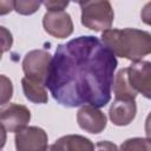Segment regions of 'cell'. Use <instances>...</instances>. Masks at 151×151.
<instances>
[{"mask_svg": "<svg viewBox=\"0 0 151 151\" xmlns=\"http://www.w3.org/2000/svg\"><path fill=\"white\" fill-rule=\"evenodd\" d=\"M117 57L94 35H80L58 45L46 87L66 107H104L111 100Z\"/></svg>", "mask_w": 151, "mask_h": 151, "instance_id": "1", "label": "cell"}, {"mask_svg": "<svg viewBox=\"0 0 151 151\" xmlns=\"http://www.w3.org/2000/svg\"><path fill=\"white\" fill-rule=\"evenodd\" d=\"M101 41L116 57L133 63L151 54V33L138 28H110L101 33Z\"/></svg>", "mask_w": 151, "mask_h": 151, "instance_id": "2", "label": "cell"}, {"mask_svg": "<svg viewBox=\"0 0 151 151\" xmlns=\"http://www.w3.org/2000/svg\"><path fill=\"white\" fill-rule=\"evenodd\" d=\"M81 9V24L94 32H105L111 28L114 13L107 0L79 1Z\"/></svg>", "mask_w": 151, "mask_h": 151, "instance_id": "3", "label": "cell"}, {"mask_svg": "<svg viewBox=\"0 0 151 151\" xmlns=\"http://www.w3.org/2000/svg\"><path fill=\"white\" fill-rule=\"evenodd\" d=\"M52 59V54L46 50H32L26 53L22 60V71L26 78L46 86Z\"/></svg>", "mask_w": 151, "mask_h": 151, "instance_id": "4", "label": "cell"}, {"mask_svg": "<svg viewBox=\"0 0 151 151\" xmlns=\"http://www.w3.org/2000/svg\"><path fill=\"white\" fill-rule=\"evenodd\" d=\"M31 120V111L21 104L11 103L4 105L0 111L1 127L7 132H19Z\"/></svg>", "mask_w": 151, "mask_h": 151, "instance_id": "5", "label": "cell"}, {"mask_svg": "<svg viewBox=\"0 0 151 151\" xmlns=\"http://www.w3.org/2000/svg\"><path fill=\"white\" fill-rule=\"evenodd\" d=\"M17 151H45L48 146V136L44 129L26 126L14 137Z\"/></svg>", "mask_w": 151, "mask_h": 151, "instance_id": "6", "label": "cell"}, {"mask_svg": "<svg viewBox=\"0 0 151 151\" xmlns=\"http://www.w3.org/2000/svg\"><path fill=\"white\" fill-rule=\"evenodd\" d=\"M42 26L50 35L58 39H65L73 33V21L66 11H47Z\"/></svg>", "mask_w": 151, "mask_h": 151, "instance_id": "7", "label": "cell"}, {"mask_svg": "<svg viewBox=\"0 0 151 151\" xmlns=\"http://www.w3.org/2000/svg\"><path fill=\"white\" fill-rule=\"evenodd\" d=\"M129 81L137 93L151 99V61L139 60L127 67Z\"/></svg>", "mask_w": 151, "mask_h": 151, "instance_id": "8", "label": "cell"}, {"mask_svg": "<svg viewBox=\"0 0 151 151\" xmlns=\"http://www.w3.org/2000/svg\"><path fill=\"white\" fill-rule=\"evenodd\" d=\"M77 123L79 127L88 133H100L106 127L107 118L103 111L93 105H83L77 112Z\"/></svg>", "mask_w": 151, "mask_h": 151, "instance_id": "9", "label": "cell"}, {"mask_svg": "<svg viewBox=\"0 0 151 151\" xmlns=\"http://www.w3.org/2000/svg\"><path fill=\"white\" fill-rule=\"evenodd\" d=\"M137 104L136 100L114 99L109 110L110 120L117 126H126L136 118Z\"/></svg>", "mask_w": 151, "mask_h": 151, "instance_id": "10", "label": "cell"}, {"mask_svg": "<svg viewBox=\"0 0 151 151\" xmlns=\"http://www.w3.org/2000/svg\"><path fill=\"white\" fill-rule=\"evenodd\" d=\"M113 94L116 99H124V100H134L137 97V92L133 90L129 81L127 67L122 68L114 76L113 81Z\"/></svg>", "mask_w": 151, "mask_h": 151, "instance_id": "11", "label": "cell"}, {"mask_svg": "<svg viewBox=\"0 0 151 151\" xmlns=\"http://www.w3.org/2000/svg\"><path fill=\"white\" fill-rule=\"evenodd\" d=\"M64 151H94L93 142L80 134H66L55 142Z\"/></svg>", "mask_w": 151, "mask_h": 151, "instance_id": "12", "label": "cell"}, {"mask_svg": "<svg viewBox=\"0 0 151 151\" xmlns=\"http://www.w3.org/2000/svg\"><path fill=\"white\" fill-rule=\"evenodd\" d=\"M21 85H22V91L26 97V99H28L32 103L35 104H45L48 100V96H47V91H46V86L41 85L39 83H35L26 77H24L21 79Z\"/></svg>", "mask_w": 151, "mask_h": 151, "instance_id": "13", "label": "cell"}, {"mask_svg": "<svg viewBox=\"0 0 151 151\" xmlns=\"http://www.w3.org/2000/svg\"><path fill=\"white\" fill-rule=\"evenodd\" d=\"M119 151H151V139L134 137L124 140Z\"/></svg>", "mask_w": 151, "mask_h": 151, "instance_id": "14", "label": "cell"}, {"mask_svg": "<svg viewBox=\"0 0 151 151\" xmlns=\"http://www.w3.org/2000/svg\"><path fill=\"white\" fill-rule=\"evenodd\" d=\"M41 4L42 2L40 1H33V0L14 1V11L21 15H31L39 9Z\"/></svg>", "mask_w": 151, "mask_h": 151, "instance_id": "15", "label": "cell"}, {"mask_svg": "<svg viewBox=\"0 0 151 151\" xmlns=\"http://www.w3.org/2000/svg\"><path fill=\"white\" fill-rule=\"evenodd\" d=\"M13 94V85L12 81L6 77L1 76V105H6V103L12 98Z\"/></svg>", "mask_w": 151, "mask_h": 151, "instance_id": "16", "label": "cell"}, {"mask_svg": "<svg viewBox=\"0 0 151 151\" xmlns=\"http://www.w3.org/2000/svg\"><path fill=\"white\" fill-rule=\"evenodd\" d=\"M42 5L48 11H64L68 6V1H44Z\"/></svg>", "mask_w": 151, "mask_h": 151, "instance_id": "17", "label": "cell"}, {"mask_svg": "<svg viewBox=\"0 0 151 151\" xmlns=\"http://www.w3.org/2000/svg\"><path fill=\"white\" fill-rule=\"evenodd\" d=\"M1 37H2V52H6L8 48H11L12 42H13V38L9 31L6 29V27L1 26Z\"/></svg>", "mask_w": 151, "mask_h": 151, "instance_id": "18", "label": "cell"}, {"mask_svg": "<svg viewBox=\"0 0 151 151\" xmlns=\"http://www.w3.org/2000/svg\"><path fill=\"white\" fill-rule=\"evenodd\" d=\"M94 151H119L118 146L110 140H101L96 144Z\"/></svg>", "mask_w": 151, "mask_h": 151, "instance_id": "19", "label": "cell"}, {"mask_svg": "<svg viewBox=\"0 0 151 151\" xmlns=\"http://www.w3.org/2000/svg\"><path fill=\"white\" fill-rule=\"evenodd\" d=\"M140 18H142V21L149 26H151V1L146 2L144 5V7L142 8V12H140Z\"/></svg>", "mask_w": 151, "mask_h": 151, "instance_id": "20", "label": "cell"}, {"mask_svg": "<svg viewBox=\"0 0 151 151\" xmlns=\"http://www.w3.org/2000/svg\"><path fill=\"white\" fill-rule=\"evenodd\" d=\"M12 9H14V1H0V14L1 15H5Z\"/></svg>", "mask_w": 151, "mask_h": 151, "instance_id": "21", "label": "cell"}, {"mask_svg": "<svg viewBox=\"0 0 151 151\" xmlns=\"http://www.w3.org/2000/svg\"><path fill=\"white\" fill-rule=\"evenodd\" d=\"M145 133H146V138L151 139V112L147 114L145 119Z\"/></svg>", "mask_w": 151, "mask_h": 151, "instance_id": "22", "label": "cell"}, {"mask_svg": "<svg viewBox=\"0 0 151 151\" xmlns=\"http://www.w3.org/2000/svg\"><path fill=\"white\" fill-rule=\"evenodd\" d=\"M45 151H64L57 143H54V144H51V145H48L47 147H46V150Z\"/></svg>", "mask_w": 151, "mask_h": 151, "instance_id": "23", "label": "cell"}]
</instances>
